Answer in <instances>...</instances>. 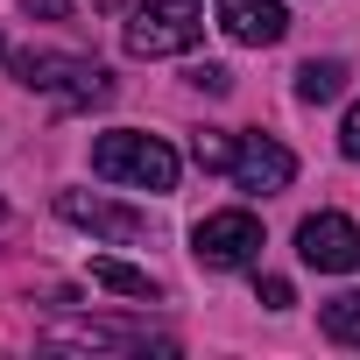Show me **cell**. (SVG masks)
Segmentation results:
<instances>
[{
	"label": "cell",
	"mask_w": 360,
	"mask_h": 360,
	"mask_svg": "<svg viewBox=\"0 0 360 360\" xmlns=\"http://www.w3.org/2000/svg\"><path fill=\"white\" fill-rule=\"evenodd\" d=\"M198 36H205V15L191 0H148L127 22V50L134 57H184V50H198Z\"/></svg>",
	"instance_id": "2"
},
{
	"label": "cell",
	"mask_w": 360,
	"mask_h": 360,
	"mask_svg": "<svg viewBox=\"0 0 360 360\" xmlns=\"http://www.w3.org/2000/svg\"><path fill=\"white\" fill-rule=\"evenodd\" d=\"M92 283H99V290H113V297H148V304L162 297V283H155L148 269H134V262H113V255H99V262H92Z\"/></svg>",
	"instance_id": "10"
},
{
	"label": "cell",
	"mask_w": 360,
	"mask_h": 360,
	"mask_svg": "<svg viewBox=\"0 0 360 360\" xmlns=\"http://www.w3.org/2000/svg\"><path fill=\"white\" fill-rule=\"evenodd\" d=\"M191 155H198L205 169H233V141H226V134H198V141H191Z\"/></svg>",
	"instance_id": "13"
},
{
	"label": "cell",
	"mask_w": 360,
	"mask_h": 360,
	"mask_svg": "<svg viewBox=\"0 0 360 360\" xmlns=\"http://www.w3.org/2000/svg\"><path fill=\"white\" fill-rule=\"evenodd\" d=\"M255 304H269V311H290V283H283V276H262V283H255Z\"/></svg>",
	"instance_id": "14"
},
{
	"label": "cell",
	"mask_w": 360,
	"mask_h": 360,
	"mask_svg": "<svg viewBox=\"0 0 360 360\" xmlns=\"http://www.w3.org/2000/svg\"><path fill=\"white\" fill-rule=\"evenodd\" d=\"M92 169L106 176V184H134V191H176V148L162 134H99L92 141Z\"/></svg>",
	"instance_id": "1"
},
{
	"label": "cell",
	"mask_w": 360,
	"mask_h": 360,
	"mask_svg": "<svg viewBox=\"0 0 360 360\" xmlns=\"http://www.w3.org/2000/svg\"><path fill=\"white\" fill-rule=\"evenodd\" d=\"M297 255L318 269V276H353L360 269V226L346 212H311L297 226Z\"/></svg>",
	"instance_id": "5"
},
{
	"label": "cell",
	"mask_w": 360,
	"mask_h": 360,
	"mask_svg": "<svg viewBox=\"0 0 360 360\" xmlns=\"http://www.w3.org/2000/svg\"><path fill=\"white\" fill-rule=\"evenodd\" d=\"M191 78H198V85H205V92H219V99H226V92H233V71H219V64H205V71H191Z\"/></svg>",
	"instance_id": "15"
},
{
	"label": "cell",
	"mask_w": 360,
	"mask_h": 360,
	"mask_svg": "<svg viewBox=\"0 0 360 360\" xmlns=\"http://www.w3.org/2000/svg\"><path fill=\"white\" fill-rule=\"evenodd\" d=\"M339 148L360 162V99H353V113H346V127H339Z\"/></svg>",
	"instance_id": "16"
},
{
	"label": "cell",
	"mask_w": 360,
	"mask_h": 360,
	"mask_svg": "<svg viewBox=\"0 0 360 360\" xmlns=\"http://www.w3.org/2000/svg\"><path fill=\"white\" fill-rule=\"evenodd\" d=\"M43 339H50V346H106V353H141V346H148L141 332H127V325H106V318H57Z\"/></svg>",
	"instance_id": "9"
},
{
	"label": "cell",
	"mask_w": 360,
	"mask_h": 360,
	"mask_svg": "<svg viewBox=\"0 0 360 360\" xmlns=\"http://www.w3.org/2000/svg\"><path fill=\"white\" fill-rule=\"evenodd\" d=\"M57 212H64L71 226L99 233V240H120V248H134V240L148 233V219H141V212H127V205H106V198H85V191H57Z\"/></svg>",
	"instance_id": "7"
},
{
	"label": "cell",
	"mask_w": 360,
	"mask_h": 360,
	"mask_svg": "<svg viewBox=\"0 0 360 360\" xmlns=\"http://www.w3.org/2000/svg\"><path fill=\"white\" fill-rule=\"evenodd\" d=\"M290 176H297V155L276 141V134H240L233 141V184L240 191H290Z\"/></svg>",
	"instance_id": "6"
},
{
	"label": "cell",
	"mask_w": 360,
	"mask_h": 360,
	"mask_svg": "<svg viewBox=\"0 0 360 360\" xmlns=\"http://www.w3.org/2000/svg\"><path fill=\"white\" fill-rule=\"evenodd\" d=\"M191 255L205 269H248L262 255V219L255 212H212L191 226Z\"/></svg>",
	"instance_id": "4"
},
{
	"label": "cell",
	"mask_w": 360,
	"mask_h": 360,
	"mask_svg": "<svg viewBox=\"0 0 360 360\" xmlns=\"http://www.w3.org/2000/svg\"><path fill=\"white\" fill-rule=\"evenodd\" d=\"M339 85H346V64H339V57H311V64L297 71V99H304V106L339 99Z\"/></svg>",
	"instance_id": "11"
},
{
	"label": "cell",
	"mask_w": 360,
	"mask_h": 360,
	"mask_svg": "<svg viewBox=\"0 0 360 360\" xmlns=\"http://www.w3.org/2000/svg\"><path fill=\"white\" fill-rule=\"evenodd\" d=\"M233 43H248V50H269V43H283L290 36V15H283V0H219V15H212Z\"/></svg>",
	"instance_id": "8"
},
{
	"label": "cell",
	"mask_w": 360,
	"mask_h": 360,
	"mask_svg": "<svg viewBox=\"0 0 360 360\" xmlns=\"http://www.w3.org/2000/svg\"><path fill=\"white\" fill-rule=\"evenodd\" d=\"M15 78H22L29 92H64L71 106H92V99L113 92L99 64H85V57H57V50H15Z\"/></svg>",
	"instance_id": "3"
},
{
	"label": "cell",
	"mask_w": 360,
	"mask_h": 360,
	"mask_svg": "<svg viewBox=\"0 0 360 360\" xmlns=\"http://www.w3.org/2000/svg\"><path fill=\"white\" fill-rule=\"evenodd\" d=\"M22 8H29L36 22H64V15H71V0H22Z\"/></svg>",
	"instance_id": "17"
},
{
	"label": "cell",
	"mask_w": 360,
	"mask_h": 360,
	"mask_svg": "<svg viewBox=\"0 0 360 360\" xmlns=\"http://www.w3.org/2000/svg\"><path fill=\"white\" fill-rule=\"evenodd\" d=\"M318 318H325V332H332L339 346H360V290H346V297H332V304H325Z\"/></svg>",
	"instance_id": "12"
}]
</instances>
